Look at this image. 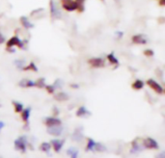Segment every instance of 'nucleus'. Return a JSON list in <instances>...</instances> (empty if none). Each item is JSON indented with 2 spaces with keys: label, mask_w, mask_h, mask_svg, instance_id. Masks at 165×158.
I'll return each mask as SVG.
<instances>
[{
  "label": "nucleus",
  "mask_w": 165,
  "mask_h": 158,
  "mask_svg": "<svg viewBox=\"0 0 165 158\" xmlns=\"http://www.w3.org/2000/svg\"><path fill=\"white\" fill-rule=\"evenodd\" d=\"M27 147V138L25 136H21L15 141V149L20 150L21 152H25Z\"/></svg>",
  "instance_id": "f257e3e1"
},
{
  "label": "nucleus",
  "mask_w": 165,
  "mask_h": 158,
  "mask_svg": "<svg viewBox=\"0 0 165 158\" xmlns=\"http://www.w3.org/2000/svg\"><path fill=\"white\" fill-rule=\"evenodd\" d=\"M61 4L62 8L68 12H74L77 9V5L74 0H61Z\"/></svg>",
  "instance_id": "f03ea898"
},
{
  "label": "nucleus",
  "mask_w": 165,
  "mask_h": 158,
  "mask_svg": "<svg viewBox=\"0 0 165 158\" xmlns=\"http://www.w3.org/2000/svg\"><path fill=\"white\" fill-rule=\"evenodd\" d=\"M146 83H147V85L149 86V87H150L151 89H153L157 94H159V95H162L163 94L164 90L162 88V86L159 84L158 82H157L156 80H153L152 78L151 79H148L146 81Z\"/></svg>",
  "instance_id": "7ed1b4c3"
},
{
  "label": "nucleus",
  "mask_w": 165,
  "mask_h": 158,
  "mask_svg": "<svg viewBox=\"0 0 165 158\" xmlns=\"http://www.w3.org/2000/svg\"><path fill=\"white\" fill-rule=\"evenodd\" d=\"M88 64L94 69H101L105 66V62L102 58L100 57H93L88 60Z\"/></svg>",
  "instance_id": "20e7f679"
},
{
  "label": "nucleus",
  "mask_w": 165,
  "mask_h": 158,
  "mask_svg": "<svg viewBox=\"0 0 165 158\" xmlns=\"http://www.w3.org/2000/svg\"><path fill=\"white\" fill-rule=\"evenodd\" d=\"M6 47L7 48H10V47H18L19 48H23V43L21 42V40H20L18 37L17 36H14L11 39L8 40V42L6 43Z\"/></svg>",
  "instance_id": "39448f33"
},
{
  "label": "nucleus",
  "mask_w": 165,
  "mask_h": 158,
  "mask_svg": "<svg viewBox=\"0 0 165 158\" xmlns=\"http://www.w3.org/2000/svg\"><path fill=\"white\" fill-rule=\"evenodd\" d=\"M143 147H146V149H150V150H158V144L156 140H153V138H147L144 140L143 142Z\"/></svg>",
  "instance_id": "423d86ee"
},
{
  "label": "nucleus",
  "mask_w": 165,
  "mask_h": 158,
  "mask_svg": "<svg viewBox=\"0 0 165 158\" xmlns=\"http://www.w3.org/2000/svg\"><path fill=\"white\" fill-rule=\"evenodd\" d=\"M131 42L134 44H146L148 43V40L144 35L136 34V35H133L131 37Z\"/></svg>",
  "instance_id": "0eeeda50"
},
{
  "label": "nucleus",
  "mask_w": 165,
  "mask_h": 158,
  "mask_svg": "<svg viewBox=\"0 0 165 158\" xmlns=\"http://www.w3.org/2000/svg\"><path fill=\"white\" fill-rule=\"evenodd\" d=\"M62 131H63V128H62L61 125H55V126H48V133L55 136V137H58L62 134Z\"/></svg>",
  "instance_id": "6e6552de"
},
{
  "label": "nucleus",
  "mask_w": 165,
  "mask_h": 158,
  "mask_svg": "<svg viewBox=\"0 0 165 158\" xmlns=\"http://www.w3.org/2000/svg\"><path fill=\"white\" fill-rule=\"evenodd\" d=\"M45 124L48 126H55V125H61L62 121L60 119L55 118V117H48L45 120Z\"/></svg>",
  "instance_id": "1a4fd4ad"
},
{
  "label": "nucleus",
  "mask_w": 165,
  "mask_h": 158,
  "mask_svg": "<svg viewBox=\"0 0 165 158\" xmlns=\"http://www.w3.org/2000/svg\"><path fill=\"white\" fill-rule=\"evenodd\" d=\"M64 143L65 141L64 140H59V139H55V140H52L51 141V147H53V150L55 152H59L61 150H62V147H63L64 146Z\"/></svg>",
  "instance_id": "9d476101"
},
{
  "label": "nucleus",
  "mask_w": 165,
  "mask_h": 158,
  "mask_svg": "<svg viewBox=\"0 0 165 158\" xmlns=\"http://www.w3.org/2000/svg\"><path fill=\"white\" fill-rule=\"evenodd\" d=\"M49 10H50V16L53 18H57L60 15L57 10V6H56V4L53 0H50V2H49Z\"/></svg>",
  "instance_id": "9b49d317"
},
{
  "label": "nucleus",
  "mask_w": 165,
  "mask_h": 158,
  "mask_svg": "<svg viewBox=\"0 0 165 158\" xmlns=\"http://www.w3.org/2000/svg\"><path fill=\"white\" fill-rule=\"evenodd\" d=\"M18 85L21 88H32V87H35V82L29 79H22L19 81Z\"/></svg>",
  "instance_id": "f8f14e48"
},
{
  "label": "nucleus",
  "mask_w": 165,
  "mask_h": 158,
  "mask_svg": "<svg viewBox=\"0 0 165 158\" xmlns=\"http://www.w3.org/2000/svg\"><path fill=\"white\" fill-rule=\"evenodd\" d=\"M19 20H20V23H21V25L25 29H30L34 27V25L29 21L26 17H21Z\"/></svg>",
  "instance_id": "ddd939ff"
},
{
  "label": "nucleus",
  "mask_w": 165,
  "mask_h": 158,
  "mask_svg": "<svg viewBox=\"0 0 165 158\" xmlns=\"http://www.w3.org/2000/svg\"><path fill=\"white\" fill-rule=\"evenodd\" d=\"M71 139H73L74 141H75V142L82 141V139H83V134H82V131L79 130V129H76L74 132V134L71 135Z\"/></svg>",
  "instance_id": "4468645a"
},
{
  "label": "nucleus",
  "mask_w": 165,
  "mask_h": 158,
  "mask_svg": "<svg viewBox=\"0 0 165 158\" xmlns=\"http://www.w3.org/2000/svg\"><path fill=\"white\" fill-rule=\"evenodd\" d=\"M54 98L56 100H58V101H65V100H68L70 98V96H69L68 94L63 93V92H60V93L56 94L54 95Z\"/></svg>",
  "instance_id": "2eb2a0df"
},
{
  "label": "nucleus",
  "mask_w": 165,
  "mask_h": 158,
  "mask_svg": "<svg viewBox=\"0 0 165 158\" xmlns=\"http://www.w3.org/2000/svg\"><path fill=\"white\" fill-rule=\"evenodd\" d=\"M143 87H144V82L141 79H136L134 82L131 84V88L133 90H136V91L143 89Z\"/></svg>",
  "instance_id": "dca6fc26"
},
{
  "label": "nucleus",
  "mask_w": 165,
  "mask_h": 158,
  "mask_svg": "<svg viewBox=\"0 0 165 158\" xmlns=\"http://www.w3.org/2000/svg\"><path fill=\"white\" fill-rule=\"evenodd\" d=\"M91 113L86 109V107H84V106L79 107V108L77 109V111H76V116L77 117H85V116H88Z\"/></svg>",
  "instance_id": "f3484780"
},
{
  "label": "nucleus",
  "mask_w": 165,
  "mask_h": 158,
  "mask_svg": "<svg viewBox=\"0 0 165 158\" xmlns=\"http://www.w3.org/2000/svg\"><path fill=\"white\" fill-rule=\"evenodd\" d=\"M107 60L109 61V63L111 64V65H115L116 67H115V69L119 66V61H118V59L115 57V55H114V53H110V54H108L107 55Z\"/></svg>",
  "instance_id": "a211bd4d"
},
{
  "label": "nucleus",
  "mask_w": 165,
  "mask_h": 158,
  "mask_svg": "<svg viewBox=\"0 0 165 158\" xmlns=\"http://www.w3.org/2000/svg\"><path fill=\"white\" fill-rule=\"evenodd\" d=\"M74 1L77 5L76 11L78 13H83L85 10V0H74Z\"/></svg>",
  "instance_id": "6ab92c4d"
},
{
  "label": "nucleus",
  "mask_w": 165,
  "mask_h": 158,
  "mask_svg": "<svg viewBox=\"0 0 165 158\" xmlns=\"http://www.w3.org/2000/svg\"><path fill=\"white\" fill-rule=\"evenodd\" d=\"M30 112H31V108H26L21 111V119L24 123H27L28 120H29V117H30Z\"/></svg>",
  "instance_id": "aec40b11"
},
{
  "label": "nucleus",
  "mask_w": 165,
  "mask_h": 158,
  "mask_svg": "<svg viewBox=\"0 0 165 158\" xmlns=\"http://www.w3.org/2000/svg\"><path fill=\"white\" fill-rule=\"evenodd\" d=\"M67 154H68L71 158H77L78 157V150L75 147H70L67 150Z\"/></svg>",
  "instance_id": "412c9836"
},
{
  "label": "nucleus",
  "mask_w": 165,
  "mask_h": 158,
  "mask_svg": "<svg viewBox=\"0 0 165 158\" xmlns=\"http://www.w3.org/2000/svg\"><path fill=\"white\" fill-rule=\"evenodd\" d=\"M22 70H24V71L31 70V71H35V73H37V71H38V68H37V66L35 65L34 62H30L28 66H24V67L22 68Z\"/></svg>",
  "instance_id": "4be33fe9"
},
{
  "label": "nucleus",
  "mask_w": 165,
  "mask_h": 158,
  "mask_svg": "<svg viewBox=\"0 0 165 158\" xmlns=\"http://www.w3.org/2000/svg\"><path fill=\"white\" fill-rule=\"evenodd\" d=\"M95 145H96V142L91 139V138H88V143H87V146H86V151H91V150H94V147H95Z\"/></svg>",
  "instance_id": "5701e85b"
},
{
  "label": "nucleus",
  "mask_w": 165,
  "mask_h": 158,
  "mask_svg": "<svg viewBox=\"0 0 165 158\" xmlns=\"http://www.w3.org/2000/svg\"><path fill=\"white\" fill-rule=\"evenodd\" d=\"M35 87L37 88H45V79L41 77L35 81Z\"/></svg>",
  "instance_id": "b1692460"
},
{
  "label": "nucleus",
  "mask_w": 165,
  "mask_h": 158,
  "mask_svg": "<svg viewBox=\"0 0 165 158\" xmlns=\"http://www.w3.org/2000/svg\"><path fill=\"white\" fill-rule=\"evenodd\" d=\"M13 104H14V108H15V113H21V111L23 110V105L20 102H18V101H14Z\"/></svg>",
  "instance_id": "393cba45"
},
{
  "label": "nucleus",
  "mask_w": 165,
  "mask_h": 158,
  "mask_svg": "<svg viewBox=\"0 0 165 158\" xmlns=\"http://www.w3.org/2000/svg\"><path fill=\"white\" fill-rule=\"evenodd\" d=\"M94 150L99 151V152H104V151L106 150V147L104 145H102L101 143H96L95 147H94Z\"/></svg>",
  "instance_id": "a878e982"
},
{
  "label": "nucleus",
  "mask_w": 165,
  "mask_h": 158,
  "mask_svg": "<svg viewBox=\"0 0 165 158\" xmlns=\"http://www.w3.org/2000/svg\"><path fill=\"white\" fill-rule=\"evenodd\" d=\"M50 147H51V145L49 144V143L45 142V143H43V144L40 146V150H42V151H45V152H49Z\"/></svg>",
  "instance_id": "bb28decb"
},
{
  "label": "nucleus",
  "mask_w": 165,
  "mask_h": 158,
  "mask_svg": "<svg viewBox=\"0 0 165 158\" xmlns=\"http://www.w3.org/2000/svg\"><path fill=\"white\" fill-rule=\"evenodd\" d=\"M137 140H134L132 142V149H131V152H137V151H140L142 150V147L140 145L137 144Z\"/></svg>",
  "instance_id": "cd10ccee"
},
{
  "label": "nucleus",
  "mask_w": 165,
  "mask_h": 158,
  "mask_svg": "<svg viewBox=\"0 0 165 158\" xmlns=\"http://www.w3.org/2000/svg\"><path fill=\"white\" fill-rule=\"evenodd\" d=\"M45 90L46 92H48V94H54V92H55V88L53 87L52 85H45Z\"/></svg>",
  "instance_id": "c85d7f7f"
},
{
  "label": "nucleus",
  "mask_w": 165,
  "mask_h": 158,
  "mask_svg": "<svg viewBox=\"0 0 165 158\" xmlns=\"http://www.w3.org/2000/svg\"><path fill=\"white\" fill-rule=\"evenodd\" d=\"M144 55L146 56V57H153V56L154 55V52H153V50L152 49H146V50H144Z\"/></svg>",
  "instance_id": "c756f323"
},
{
  "label": "nucleus",
  "mask_w": 165,
  "mask_h": 158,
  "mask_svg": "<svg viewBox=\"0 0 165 158\" xmlns=\"http://www.w3.org/2000/svg\"><path fill=\"white\" fill-rule=\"evenodd\" d=\"M15 66H17V68H18V69H22V68L24 67V62H23V61H21V60H15Z\"/></svg>",
  "instance_id": "7c9ffc66"
},
{
  "label": "nucleus",
  "mask_w": 165,
  "mask_h": 158,
  "mask_svg": "<svg viewBox=\"0 0 165 158\" xmlns=\"http://www.w3.org/2000/svg\"><path fill=\"white\" fill-rule=\"evenodd\" d=\"M158 5L160 7H164L165 6V0H159V1H158Z\"/></svg>",
  "instance_id": "2f4dec72"
},
{
  "label": "nucleus",
  "mask_w": 165,
  "mask_h": 158,
  "mask_svg": "<svg viewBox=\"0 0 165 158\" xmlns=\"http://www.w3.org/2000/svg\"><path fill=\"white\" fill-rule=\"evenodd\" d=\"M156 158H165V152H160L158 155H157Z\"/></svg>",
  "instance_id": "473e14b6"
},
{
  "label": "nucleus",
  "mask_w": 165,
  "mask_h": 158,
  "mask_svg": "<svg viewBox=\"0 0 165 158\" xmlns=\"http://www.w3.org/2000/svg\"><path fill=\"white\" fill-rule=\"evenodd\" d=\"M4 40H5V38H4V36L1 34V32H0V44H3L4 43Z\"/></svg>",
  "instance_id": "72a5a7b5"
},
{
  "label": "nucleus",
  "mask_w": 165,
  "mask_h": 158,
  "mask_svg": "<svg viewBox=\"0 0 165 158\" xmlns=\"http://www.w3.org/2000/svg\"><path fill=\"white\" fill-rule=\"evenodd\" d=\"M116 37H117V38H119V39H121V38L123 37V33H122V32H117V33H116Z\"/></svg>",
  "instance_id": "f704fd0d"
},
{
  "label": "nucleus",
  "mask_w": 165,
  "mask_h": 158,
  "mask_svg": "<svg viewBox=\"0 0 165 158\" xmlns=\"http://www.w3.org/2000/svg\"><path fill=\"white\" fill-rule=\"evenodd\" d=\"M71 88H74V89H78V88H79V86L77 85V84H71Z\"/></svg>",
  "instance_id": "c9c22d12"
},
{
  "label": "nucleus",
  "mask_w": 165,
  "mask_h": 158,
  "mask_svg": "<svg viewBox=\"0 0 165 158\" xmlns=\"http://www.w3.org/2000/svg\"><path fill=\"white\" fill-rule=\"evenodd\" d=\"M53 109H54V110H53V112H54V115H58V114H59V111H58V109H56L55 107H54Z\"/></svg>",
  "instance_id": "e433bc0d"
},
{
  "label": "nucleus",
  "mask_w": 165,
  "mask_h": 158,
  "mask_svg": "<svg viewBox=\"0 0 165 158\" xmlns=\"http://www.w3.org/2000/svg\"><path fill=\"white\" fill-rule=\"evenodd\" d=\"M4 123H3V121H0V130H1L2 128H3V127H4Z\"/></svg>",
  "instance_id": "4c0bfd02"
},
{
  "label": "nucleus",
  "mask_w": 165,
  "mask_h": 158,
  "mask_svg": "<svg viewBox=\"0 0 165 158\" xmlns=\"http://www.w3.org/2000/svg\"><path fill=\"white\" fill-rule=\"evenodd\" d=\"M0 106H1V105H0Z\"/></svg>",
  "instance_id": "58836bf2"
}]
</instances>
